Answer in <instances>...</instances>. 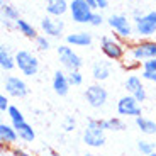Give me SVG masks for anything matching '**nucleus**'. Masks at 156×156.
<instances>
[{
	"instance_id": "f257e3e1",
	"label": "nucleus",
	"mask_w": 156,
	"mask_h": 156,
	"mask_svg": "<svg viewBox=\"0 0 156 156\" xmlns=\"http://www.w3.org/2000/svg\"><path fill=\"white\" fill-rule=\"evenodd\" d=\"M82 139L88 148H102L105 144V129H104V119H88L83 129Z\"/></svg>"
},
{
	"instance_id": "f03ea898",
	"label": "nucleus",
	"mask_w": 156,
	"mask_h": 156,
	"mask_svg": "<svg viewBox=\"0 0 156 156\" xmlns=\"http://www.w3.org/2000/svg\"><path fill=\"white\" fill-rule=\"evenodd\" d=\"M100 51L110 61H122L126 53H127V44H126V41L119 39L117 36L105 34L100 37Z\"/></svg>"
},
{
	"instance_id": "7ed1b4c3",
	"label": "nucleus",
	"mask_w": 156,
	"mask_h": 156,
	"mask_svg": "<svg viewBox=\"0 0 156 156\" xmlns=\"http://www.w3.org/2000/svg\"><path fill=\"white\" fill-rule=\"evenodd\" d=\"M127 55L139 63L156 58V39H137L127 44Z\"/></svg>"
},
{
	"instance_id": "20e7f679",
	"label": "nucleus",
	"mask_w": 156,
	"mask_h": 156,
	"mask_svg": "<svg viewBox=\"0 0 156 156\" xmlns=\"http://www.w3.org/2000/svg\"><path fill=\"white\" fill-rule=\"evenodd\" d=\"M105 22L114 31V36H117L122 41H129L134 36V24L126 14H110Z\"/></svg>"
},
{
	"instance_id": "39448f33",
	"label": "nucleus",
	"mask_w": 156,
	"mask_h": 156,
	"mask_svg": "<svg viewBox=\"0 0 156 156\" xmlns=\"http://www.w3.org/2000/svg\"><path fill=\"white\" fill-rule=\"evenodd\" d=\"M16 68L24 76H34L39 71V59L27 49H19L16 53Z\"/></svg>"
},
{
	"instance_id": "423d86ee",
	"label": "nucleus",
	"mask_w": 156,
	"mask_h": 156,
	"mask_svg": "<svg viewBox=\"0 0 156 156\" xmlns=\"http://www.w3.org/2000/svg\"><path fill=\"white\" fill-rule=\"evenodd\" d=\"M56 55H58L59 59V65L63 66V70L66 71H75V70H80L83 65L82 58L78 56V53L70 46V44H59L56 48Z\"/></svg>"
},
{
	"instance_id": "0eeeda50",
	"label": "nucleus",
	"mask_w": 156,
	"mask_h": 156,
	"mask_svg": "<svg viewBox=\"0 0 156 156\" xmlns=\"http://www.w3.org/2000/svg\"><path fill=\"white\" fill-rule=\"evenodd\" d=\"M156 34V10L144 12V16L134 22V36L139 39H153Z\"/></svg>"
},
{
	"instance_id": "6e6552de",
	"label": "nucleus",
	"mask_w": 156,
	"mask_h": 156,
	"mask_svg": "<svg viewBox=\"0 0 156 156\" xmlns=\"http://www.w3.org/2000/svg\"><path fill=\"white\" fill-rule=\"evenodd\" d=\"M83 97H85L87 104L92 109H102L107 104V100H109V92L100 83H94V85H88L85 88Z\"/></svg>"
},
{
	"instance_id": "1a4fd4ad",
	"label": "nucleus",
	"mask_w": 156,
	"mask_h": 156,
	"mask_svg": "<svg viewBox=\"0 0 156 156\" xmlns=\"http://www.w3.org/2000/svg\"><path fill=\"white\" fill-rule=\"evenodd\" d=\"M94 9L87 4L85 0H70V14L71 20L76 24H90V19L94 16Z\"/></svg>"
},
{
	"instance_id": "9d476101",
	"label": "nucleus",
	"mask_w": 156,
	"mask_h": 156,
	"mask_svg": "<svg viewBox=\"0 0 156 156\" xmlns=\"http://www.w3.org/2000/svg\"><path fill=\"white\" fill-rule=\"evenodd\" d=\"M2 85H4V90L9 97L24 98V97H27V94H29L27 83L24 82L20 76H16V75H7V76L4 78Z\"/></svg>"
},
{
	"instance_id": "9b49d317",
	"label": "nucleus",
	"mask_w": 156,
	"mask_h": 156,
	"mask_svg": "<svg viewBox=\"0 0 156 156\" xmlns=\"http://www.w3.org/2000/svg\"><path fill=\"white\" fill-rule=\"evenodd\" d=\"M117 114L122 115V117H134V119H136V117L143 115L141 102L126 94L124 97H121L119 102H117Z\"/></svg>"
},
{
	"instance_id": "f8f14e48",
	"label": "nucleus",
	"mask_w": 156,
	"mask_h": 156,
	"mask_svg": "<svg viewBox=\"0 0 156 156\" xmlns=\"http://www.w3.org/2000/svg\"><path fill=\"white\" fill-rule=\"evenodd\" d=\"M39 27H41V32L48 37H59L65 31V22L61 20V17H53V16H44L39 22Z\"/></svg>"
},
{
	"instance_id": "ddd939ff",
	"label": "nucleus",
	"mask_w": 156,
	"mask_h": 156,
	"mask_svg": "<svg viewBox=\"0 0 156 156\" xmlns=\"http://www.w3.org/2000/svg\"><path fill=\"white\" fill-rule=\"evenodd\" d=\"M124 88L127 92V95L134 97L136 100L139 102H144L146 100V88H144V83H143V78L136 73H131L124 82Z\"/></svg>"
},
{
	"instance_id": "4468645a",
	"label": "nucleus",
	"mask_w": 156,
	"mask_h": 156,
	"mask_svg": "<svg viewBox=\"0 0 156 156\" xmlns=\"http://www.w3.org/2000/svg\"><path fill=\"white\" fill-rule=\"evenodd\" d=\"M51 85H53V90H55L56 95H59V97H65V95H68V92H70V88H71L70 80H68V71L56 70L55 73H53Z\"/></svg>"
},
{
	"instance_id": "2eb2a0df",
	"label": "nucleus",
	"mask_w": 156,
	"mask_h": 156,
	"mask_svg": "<svg viewBox=\"0 0 156 156\" xmlns=\"http://www.w3.org/2000/svg\"><path fill=\"white\" fill-rule=\"evenodd\" d=\"M112 75V61L110 59H97L92 65V76L95 82H105Z\"/></svg>"
},
{
	"instance_id": "dca6fc26",
	"label": "nucleus",
	"mask_w": 156,
	"mask_h": 156,
	"mask_svg": "<svg viewBox=\"0 0 156 156\" xmlns=\"http://www.w3.org/2000/svg\"><path fill=\"white\" fill-rule=\"evenodd\" d=\"M92 41H94V37L87 31L71 32V34H66V37H65V43L70 44L71 48H87L92 44Z\"/></svg>"
},
{
	"instance_id": "f3484780",
	"label": "nucleus",
	"mask_w": 156,
	"mask_h": 156,
	"mask_svg": "<svg viewBox=\"0 0 156 156\" xmlns=\"http://www.w3.org/2000/svg\"><path fill=\"white\" fill-rule=\"evenodd\" d=\"M46 14L53 17H63L70 10V2L68 0H44Z\"/></svg>"
},
{
	"instance_id": "a211bd4d",
	"label": "nucleus",
	"mask_w": 156,
	"mask_h": 156,
	"mask_svg": "<svg viewBox=\"0 0 156 156\" xmlns=\"http://www.w3.org/2000/svg\"><path fill=\"white\" fill-rule=\"evenodd\" d=\"M0 68L4 73H9L16 68V55L10 51L7 44L0 46Z\"/></svg>"
},
{
	"instance_id": "6ab92c4d",
	"label": "nucleus",
	"mask_w": 156,
	"mask_h": 156,
	"mask_svg": "<svg viewBox=\"0 0 156 156\" xmlns=\"http://www.w3.org/2000/svg\"><path fill=\"white\" fill-rule=\"evenodd\" d=\"M19 141V134H17L16 127L12 124H0V143L4 146H14Z\"/></svg>"
},
{
	"instance_id": "aec40b11",
	"label": "nucleus",
	"mask_w": 156,
	"mask_h": 156,
	"mask_svg": "<svg viewBox=\"0 0 156 156\" xmlns=\"http://www.w3.org/2000/svg\"><path fill=\"white\" fill-rule=\"evenodd\" d=\"M134 122H136V127L139 129L143 134H146V136H153V134H156V122L153 121V119H149V117L139 115V117L134 119Z\"/></svg>"
},
{
	"instance_id": "412c9836",
	"label": "nucleus",
	"mask_w": 156,
	"mask_h": 156,
	"mask_svg": "<svg viewBox=\"0 0 156 156\" xmlns=\"http://www.w3.org/2000/svg\"><path fill=\"white\" fill-rule=\"evenodd\" d=\"M17 131V134H19V139L24 141V143H32V141L36 139V133L34 129H32V126L29 124V122H20V124H16L14 126Z\"/></svg>"
},
{
	"instance_id": "4be33fe9",
	"label": "nucleus",
	"mask_w": 156,
	"mask_h": 156,
	"mask_svg": "<svg viewBox=\"0 0 156 156\" xmlns=\"http://www.w3.org/2000/svg\"><path fill=\"white\" fill-rule=\"evenodd\" d=\"M16 29L19 31V34H22L24 37H27V39H32V41L39 36L37 31H36V27L29 22V20H26V19H19V20H17V22H16Z\"/></svg>"
},
{
	"instance_id": "5701e85b",
	"label": "nucleus",
	"mask_w": 156,
	"mask_h": 156,
	"mask_svg": "<svg viewBox=\"0 0 156 156\" xmlns=\"http://www.w3.org/2000/svg\"><path fill=\"white\" fill-rule=\"evenodd\" d=\"M0 14H2V19L10 20V22H17V20L20 19L19 10H17L14 5L5 4V2H2V4H0Z\"/></svg>"
},
{
	"instance_id": "b1692460",
	"label": "nucleus",
	"mask_w": 156,
	"mask_h": 156,
	"mask_svg": "<svg viewBox=\"0 0 156 156\" xmlns=\"http://www.w3.org/2000/svg\"><path fill=\"white\" fill-rule=\"evenodd\" d=\"M104 129L105 131H126V122L122 121L121 117H109V119H104Z\"/></svg>"
},
{
	"instance_id": "393cba45",
	"label": "nucleus",
	"mask_w": 156,
	"mask_h": 156,
	"mask_svg": "<svg viewBox=\"0 0 156 156\" xmlns=\"http://www.w3.org/2000/svg\"><path fill=\"white\" fill-rule=\"evenodd\" d=\"M7 117H9V121H10L12 126L20 124V122L26 121V117H24L22 110H20L19 107H16V105H10V109H9V112H7Z\"/></svg>"
},
{
	"instance_id": "a878e982",
	"label": "nucleus",
	"mask_w": 156,
	"mask_h": 156,
	"mask_svg": "<svg viewBox=\"0 0 156 156\" xmlns=\"http://www.w3.org/2000/svg\"><path fill=\"white\" fill-rule=\"evenodd\" d=\"M154 148H156L154 143H151V141H148V139H139L137 141V151H139L141 154H144V156L154 153Z\"/></svg>"
},
{
	"instance_id": "bb28decb",
	"label": "nucleus",
	"mask_w": 156,
	"mask_h": 156,
	"mask_svg": "<svg viewBox=\"0 0 156 156\" xmlns=\"http://www.w3.org/2000/svg\"><path fill=\"white\" fill-rule=\"evenodd\" d=\"M121 63H122V66H124L127 71H136V70H139V68H143V63H139V61H136L134 58H131L127 53H126L124 59H122Z\"/></svg>"
},
{
	"instance_id": "cd10ccee",
	"label": "nucleus",
	"mask_w": 156,
	"mask_h": 156,
	"mask_svg": "<svg viewBox=\"0 0 156 156\" xmlns=\"http://www.w3.org/2000/svg\"><path fill=\"white\" fill-rule=\"evenodd\" d=\"M34 44L39 51H48L51 48V37H48V36H44V34H39L37 37L34 39Z\"/></svg>"
},
{
	"instance_id": "c85d7f7f",
	"label": "nucleus",
	"mask_w": 156,
	"mask_h": 156,
	"mask_svg": "<svg viewBox=\"0 0 156 156\" xmlns=\"http://www.w3.org/2000/svg\"><path fill=\"white\" fill-rule=\"evenodd\" d=\"M68 80H70V85L71 87H78L83 83V75L80 70H75V71H68Z\"/></svg>"
},
{
	"instance_id": "c756f323",
	"label": "nucleus",
	"mask_w": 156,
	"mask_h": 156,
	"mask_svg": "<svg viewBox=\"0 0 156 156\" xmlns=\"http://www.w3.org/2000/svg\"><path fill=\"white\" fill-rule=\"evenodd\" d=\"M63 129H65V133H73L76 129V119L73 115H66L63 119Z\"/></svg>"
},
{
	"instance_id": "7c9ffc66",
	"label": "nucleus",
	"mask_w": 156,
	"mask_h": 156,
	"mask_svg": "<svg viewBox=\"0 0 156 156\" xmlns=\"http://www.w3.org/2000/svg\"><path fill=\"white\" fill-rule=\"evenodd\" d=\"M85 2L94 9V10H104V9H107V5H109V0H85Z\"/></svg>"
},
{
	"instance_id": "2f4dec72",
	"label": "nucleus",
	"mask_w": 156,
	"mask_h": 156,
	"mask_svg": "<svg viewBox=\"0 0 156 156\" xmlns=\"http://www.w3.org/2000/svg\"><path fill=\"white\" fill-rule=\"evenodd\" d=\"M104 22H105V19H104V16L100 14V10H95L92 19H90V26H92V27H100Z\"/></svg>"
},
{
	"instance_id": "473e14b6",
	"label": "nucleus",
	"mask_w": 156,
	"mask_h": 156,
	"mask_svg": "<svg viewBox=\"0 0 156 156\" xmlns=\"http://www.w3.org/2000/svg\"><path fill=\"white\" fill-rule=\"evenodd\" d=\"M141 78H143V80H146V82L156 83V71H151V70H143V68H141Z\"/></svg>"
},
{
	"instance_id": "72a5a7b5",
	"label": "nucleus",
	"mask_w": 156,
	"mask_h": 156,
	"mask_svg": "<svg viewBox=\"0 0 156 156\" xmlns=\"http://www.w3.org/2000/svg\"><path fill=\"white\" fill-rule=\"evenodd\" d=\"M9 109H10V104H9V95L7 94H2V95H0V112L7 114Z\"/></svg>"
},
{
	"instance_id": "f704fd0d",
	"label": "nucleus",
	"mask_w": 156,
	"mask_h": 156,
	"mask_svg": "<svg viewBox=\"0 0 156 156\" xmlns=\"http://www.w3.org/2000/svg\"><path fill=\"white\" fill-rule=\"evenodd\" d=\"M12 156H34V154L22 148H12Z\"/></svg>"
},
{
	"instance_id": "c9c22d12",
	"label": "nucleus",
	"mask_w": 156,
	"mask_h": 156,
	"mask_svg": "<svg viewBox=\"0 0 156 156\" xmlns=\"http://www.w3.org/2000/svg\"><path fill=\"white\" fill-rule=\"evenodd\" d=\"M143 70L156 71V58H153V59H149V61H144V63H143Z\"/></svg>"
},
{
	"instance_id": "e433bc0d",
	"label": "nucleus",
	"mask_w": 156,
	"mask_h": 156,
	"mask_svg": "<svg viewBox=\"0 0 156 156\" xmlns=\"http://www.w3.org/2000/svg\"><path fill=\"white\" fill-rule=\"evenodd\" d=\"M143 16H144V12L141 10V9H133V12H131V17H133L134 22H136L137 19H141Z\"/></svg>"
},
{
	"instance_id": "4c0bfd02",
	"label": "nucleus",
	"mask_w": 156,
	"mask_h": 156,
	"mask_svg": "<svg viewBox=\"0 0 156 156\" xmlns=\"http://www.w3.org/2000/svg\"><path fill=\"white\" fill-rule=\"evenodd\" d=\"M48 156H61V153L56 149H48Z\"/></svg>"
},
{
	"instance_id": "58836bf2",
	"label": "nucleus",
	"mask_w": 156,
	"mask_h": 156,
	"mask_svg": "<svg viewBox=\"0 0 156 156\" xmlns=\"http://www.w3.org/2000/svg\"><path fill=\"white\" fill-rule=\"evenodd\" d=\"M83 156H98V154H95V153H85Z\"/></svg>"
},
{
	"instance_id": "ea45409f",
	"label": "nucleus",
	"mask_w": 156,
	"mask_h": 156,
	"mask_svg": "<svg viewBox=\"0 0 156 156\" xmlns=\"http://www.w3.org/2000/svg\"><path fill=\"white\" fill-rule=\"evenodd\" d=\"M148 156H156V151H154V153H151V154H148Z\"/></svg>"
}]
</instances>
